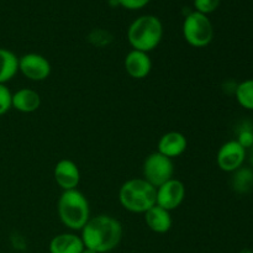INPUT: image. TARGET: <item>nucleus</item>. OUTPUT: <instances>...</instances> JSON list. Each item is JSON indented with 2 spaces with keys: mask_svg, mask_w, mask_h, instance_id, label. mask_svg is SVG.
I'll return each mask as SVG.
<instances>
[{
  "mask_svg": "<svg viewBox=\"0 0 253 253\" xmlns=\"http://www.w3.org/2000/svg\"><path fill=\"white\" fill-rule=\"evenodd\" d=\"M123 239V226L120 221L109 215L90 217L82 229V241L84 247L96 253L113 251Z\"/></svg>",
  "mask_w": 253,
  "mask_h": 253,
  "instance_id": "f257e3e1",
  "label": "nucleus"
},
{
  "mask_svg": "<svg viewBox=\"0 0 253 253\" xmlns=\"http://www.w3.org/2000/svg\"><path fill=\"white\" fill-rule=\"evenodd\" d=\"M57 209L61 221L71 230H82L90 219L88 200L77 189L64 190L59 197Z\"/></svg>",
  "mask_w": 253,
  "mask_h": 253,
  "instance_id": "f03ea898",
  "label": "nucleus"
},
{
  "mask_svg": "<svg viewBox=\"0 0 253 253\" xmlns=\"http://www.w3.org/2000/svg\"><path fill=\"white\" fill-rule=\"evenodd\" d=\"M156 194L157 188L143 178H135L124 183L119 193V200L124 209L140 214L155 207Z\"/></svg>",
  "mask_w": 253,
  "mask_h": 253,
  "instance_id": "7ed1b4c3",
  "label": "nucleus"
},
{
  "mask_svg": "<svg viewBox=\"0 0 253 253\" xmlns=\"http://www.w3.org/2000/svg\"><path fill=\"white\" fill-rule=\"evenodd\" d=\"M163 36L162 22L153 15L137 17L130 25L127 39L133 49L148 53L160 44Z\"/></svg>",
  "mask_w": 253,
  "mask_h": 253,
  "instance_id": "20e7f679",
  "label": "nucleus"
},
{
  "mask_svg": "<svg viewBox=\"0 0 253 253\" xmlns=\"http://www.w3.org/2000/svg\"><path fill=\"white\" fill-rule=\"evenodd\" d=\"M184 40L195 48L208 46L214 37V27L208 15L192 11L185 16L183 22Z\"/></svg>",
  "mask_w": 253,
  "mask_h": 253,
  "instance_id": "39448f33",
  "label": "nucleus"
},
{
  "mask_svg": "<svg viewBox=\"0 0 253 253\" xmlns=\"http://www.w3.org/2000/svg\"><path fill=\"white\" fill-rule=\"evenodd\" d=\"M174 174V165L172 158L163 156L162 153H151L143 163V179L147 180L155 188L168 182Z\"/></svg>",
  "mask_w": 253,
  "mask_h": 253,
  "instance_id": "423d86ee",
  "label": "nucleus"
},
{
  "mask_svg": "<svg viewBox=\"0 0 253 253\" xmlns=\"http://www.w3.org/2000/svg\"><path fill=\"white\" fill-rule=\"evenodd\" d=\"M246 148L242 147L236 140L227 141L220 147L219 152H217V166L224 172L234 173L235 170L242 167L245 160H246Z\"/></svg>",
  "mask_w": 253,
  "mask_h": 253,
  "instance_id": "0eeeda50",
  "label": "nucleus"
},
{
  "mask_svg": "<svg viewBox=\"0 0 253 253\" xmlns=\"http://www.w3.org/2000/svg\"><path fill=\"white\" fill-rule=\"evenodd\" d=\"M19 71L30 81L42 82L51 74V64L42 54L27 53L19 58Z\"/></svg>",
  "mask_w": 253,
  "mask_h": 253,
  "instance_id": "6e6552de",
  "label": "nucleus"
},
{
  "mask_svg": "<svg viewBox=\"0 0 253 253\" xmlns=\"http://www.w3.org/2000/svg\"><path fill=\"white\" fill-rule=\"evenodd\" d=\"M185 198V187L180 180L172 178L157 188L156 205L163 209L174 210L179 207Z\"/></svg>",
  "mask_w": 253,
  "mask_h": 253,
  "instance_id": "1a4fd4ad",
  "label": "nucleus"
},
{
  "mask_svg": "<svg viewBox=\"0 0 253 253\" xmlns=\"http://www.w3.org/2000/svg\"><path fill=\"white\" fill-rule=\"evenodd\" d=\"M54 179L63 190L77 189L81 180L79 168L73 161L61 160L54 167Z\"/></svg>",
  "mask_w": 253,
  "mask_h": 253,
  "instance_id": "9d476101",
  "label": "nucleus"
},
{
  "mask_svg": "<svg viewBox=\"0 0 253 253\" xmlns=\"http://www.w3.org/2000/svg\"><path fill=\"white\" fill-rule=\"evenodd\" d=\"M125 69L132 78H146L152 69V61L146 52L132 49L125 58Z\"/></svg>",
  "mask_w": 253,
  "mask_h": 253,
  "instance_id": "9b49d317",
  "label": "nucleus"
},
{
  "mask_svg": "<svg viewBox=\"0 0 253 253\" xmlns=\"http://www.w3.org/2000/svg\"><path fill=\"white\" fill-rule=\"evenodd\" d=\"M187 146V137L183 133L177 132V131H170V132L165 133L161 137L160 142H158L157 152L162 153L163 156L168 158H175L185 152Z\"/></svg>",
  "mask_w": 253,
  "mask_h": 253,
  "instance_id": "f8f14e48",
  "label": "nucleus"
},
{
  "mask_svg": "<svg viewBox=\"0 0 253 253\" xmlns=\"http://www.w3.org/2000/svg\"><path fill=\"white\" fill-rule=\"evenodd\" d=\"M40 105H41V96L36 90L22 88L12 94L11 106L20 113H34L40 108Z\"/></svg>",
  "mask_w": 253,
  "mask_h": 253,
  "instance_id": "ddd939ff",
  "label": "nucleus"
},
{
  "mask_svg": "<svg viewBox=\"0 0 253 253\" xmlns=\"http://www.w3.org/2000/svg\"><path fill=\"white\" fill-rule=\"evenodd\" d=\"M145 221L147 226L157 234H166L172 227L170 211L155 205L145 212Z\"/></svg>",
  "mask_w": 253,
  "mask_h": 253,
  "instance_id": "4468645a",
  "label": "nucleus"
},
{
  "mask_svg": "<svg viewBox=\"0 0 253 253\" xmlns=\"http://www.w3.org/2000/svg\"><path fill=\"white\" fill-rule=\"evenodd\" d=\"M85 249L82 237L74 234H61L49 242V253H82Z\"/></svg>",
  "mask_w": 253,
  "mask_h": 253,
  "instance_id": "2eb2a0df",
  "label": "nucleus"
},
{
  "mask_svg": "<svg viewBox=\"0 0 253 253\" xmlns=\"http://www.w3.org/2000/svg\"><path fill=\"white\" fill-rule=\"evenodd\" d=\"M19 72V58L14 52L0 48V84L11 81Z\"/></svg>",
  "mask_w": 253,
  "mask_h": 253,
  "instance_id": "dca6fc26",
  "label": "nucleus"
},
{
  "mask_svg": "<svg viewBox=\"0 0 253 253\" xmlns=\"http://www.w3.org/2000/svg\"><path fill=\"white\" fill-rule=\"evenodd\" d=\"M231 187L239 194H246L253 188V170L241 167L235 170L231 179Z\"/></svg>",
  "mask_w": 253,
  "mask_h": 253,
  "instance_id": "f3484780",
  "label": "nucleus"
},
{
  "mask_svg": "<svg viewBox=\"0 0 253 253\" xmlns=\"http://www.w3.org/2000/svg\"><path fill=\"white\" fill-rule=\"evenodd\" d=\"M236 100L242 108L247 110H253V79L241 82L235 89Z\"/></svg>",
  "mask_w": 253,
  "mask_h": 253,
  "instance_id": "a211bd4d",
  "label": "nucleus"
},
{
  "mask_svg": "<svg viewBox=\"0 0 253 253\" xmlns=\"http://www.w3.org/2000/svg\"><path fill=\"white\" fill-rule=\"evenodd\" d=\"M237 142L240 143V145L242 146V147H245L247 150L253 145V128L251 126L246 125L245 124L244 126H241V127L239 128V131H237Z\"/></svg>",
  "mask_w": 253,
  "mask_h": 253,
  "instance_id": "6ab92c4d",
  "label": "nucleus"
},
{
  "mask_svg": "<svg viewBox=\"0 0 253 253\" xmlns=\"http://www.w3.org/2000/svg\"><path fill=\"white\" fill-rule=\"evenodd\" d=\"M221 0H194L195 11L208 15L219 7Z\"/></svg>",
  "mask_w": 253,
  "mask_h": 253,
  "instance_id": "aec40b11",
  "label": "nucleus"
},
{
  "mask_svg": "<svg viewBox=\"0 0 253 253\" xmlns=\"http://www.w3.org/2000/svg\"><path fill=\"white\" fill-rule=\"evenodd\" d=\"M12 94L5 84H0V116L12 108L11 106Z\"/></svg>",
  "mask_w": 253,
  "mask_h": 253,
  "instance_id": "412c9836",
  "label": "nucleus"
},
{
  "mask_svg": "<svg viewBox=\"0 0 253 253\" xmlns=\"http://www.w3.org/2000/svg\"><path fill=\"white\" fill-rule=\"evenodd\" d=\"M119 5L128 10H138L145 7L150 0H116Z\"/></svg>",
  "mask_w": 253,
  "mask_h": 253,
  "instance_id": "4be33fe9",
  "label": "nucleus"
},
{
  "mask_svg": "<svg viewBox=\"0 0 253 253\" xmlns=\"http://www.w3.org/2000/svg\"><path fill=\"white\" fill-rule=\"evenodd\" d=\"M250 161H251V165L253 167V145L250 147Z\"/></svg>",
  "mask_w": 253,
  "mask_h": 253,
  "instance_id": "5701e85b",
  "label": "nucleus"
},
{
  "mask_svg": "<svg viewBox=\"0 0 253 253\" xmlns=\"http://www.w3.org/2000/svg\"><path fill=\"white\" fill-rule=\"evenodd\" d=\"M82 253H96L95 251H93V250H89V249H84Z\"/></svg>",
  "mask_w": 253,
  "mask_h": 253,
  "instance_id": "b1692460",
  "label": "nucleus"
}]
</instances>
